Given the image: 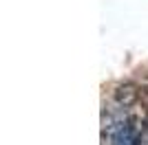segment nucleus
I'll list each match as a JSON object with an SVG mask.
<instances>
[{
  "instance_id": "nucleus-1",
  "label": "nucleus",
  "mask_w": 148,
  "mask_h": 145,
  "mask_svg": "<svg viewBox=\"0 0 148 145\" xmlns=\"http://www.w3.org/2000/svg\"><path fill=\"white\" fill-rule=\"evenodd\" d=\"M142 97V88L135 84V81H124V84H117L115 90H113V101L117 103L122 110H130L139 101Z\"/></svg>"
}]
</instances>
